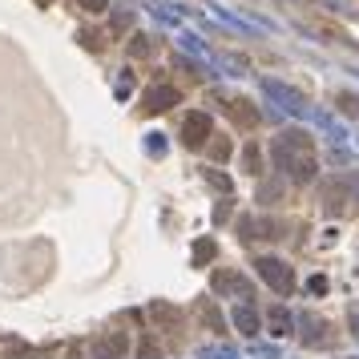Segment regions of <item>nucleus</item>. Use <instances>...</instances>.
<instances>
[{
  "mask_svg": "<svg viewBox=\"0 0 359 359\" xmlns=\"http://www.w3.org/2000/svg\"><path fill=\"white\" fill-rule=\"evenodd\" d=\"M270 158L279 162V166L287 169L295 182H311L315 178V158H311V138L307 134H299V129H291L283 134L275 149H270Z\"/></svg>",
  "mask_w": 359,
  "mask_h": 359,
  "instance_id": "obj_1",
  "label": "nucleus"
},
{
  "mask_svg": "<svg viewBox=\"0 0 359 359\" xmlns=\"http://www.w3.org/2000/svg\"><path fill=\"white\" fill-rule=\"evenodd\" d=\"M259 279H263L270 291H279V295H291L295 291V270H291L283 259H259Z\"/></svg>",
  "mask_w": 359,
  "mask_h": 359,
  "instance_id": "obj_2",
  "label": "nucleus"
},
{
  "mask_svg": "<svg viewBox=\"0 0 359 359\" xmlns=\"http://www.w3.org/2000/svg\"><path fill=\"white\" fill-rule=\"evenodd\" d=\"M169 105H178V89H169V85H154V89L142 97L145 113H162V109H169Z\"/></svg>",
  "mask_w": 359,
  "mask_h": 359,
  "instance_id": "obj_3",
  "label": "nucleus"
},
{
  "mask_svg": "<svg viewBox=\"0 0 359 359\" xmlns=\"http://www.w3.org/2000/svg\"><path fill=\"white\" fill-rule=\"evenodd\" d=\"M129 351V339L121 335V331H113V335H101L93 343V359H121Z\"/></svg>",
  "mask_w": 359,
  "mask_h": 359,
  "instance_id": "obj_4",
  "label": "nucleus"
},
{
  "mask_svg": "<svg viewBox=\"0 0 359 359\" xmlns=\"http://www.w3.org/2000/svg\"><path fill=\"white\" fill-rule=\"evenodd\" d=\"M182 138H186V145H202L210 138V118L206 113H190L186 125H182Z\"/></svg>",
  "mask_w": 359,
  "mask_h": 359,
  "instance_id": "obj_5",
  "label": "nucleus"
},
{
  "mask_svg": "<svg viewBox=\"0 0 359 359\" xmlns=\"http://www.w3.org/2000/svg\"><path fill=\"white\" fill-rule=\"evenodd\" d=\"M234 327H239V335H259V315L250 307H234Z\"/></svg>",
  "mask_w": 359,
  "mask_h": 359,
  "instance_id": "obj_6",
  "label": "nucleus"
},
{
  "mask_svg": "<svg viewBox=\"0 0 359 359\" xmlns=\"http://www.w3.org/2000/svg\"><path fill=\"white\" fill-rule=\"evenodd\" d=\"M266 327H270V335H291V315L283 311V307H275V311L266 315Z\"/></svg>",
  "mask_w": 359,
  "mask_h": 359,
  "instance_id": "obj_7",
  "label": "nucleus"
},
{
  "mask_svg": "<svg viewBox=\"0 0 359 359\" xmlns=\"http://www.w3.org/2000/svg\"><path fill=\"white\" fill-rule=\"evenodd\" d=\"M230 113H234L242 125H255V121H259V113L250 109V101H234V105H230Z\"/></svg>",
  "mask_w": 359,
  "mask_h": 359,
  "instance_id": "obj_8",
  "label": "nucleus"
},
{
  "mask_svg": "<svg viewBox=\"0 0 359 359\" xmlns=\"http://www.w3.org/2000/svg\"><path fill=\"white\" fill-rule=\"evenodd\" d=\"M242 162H246V169H250V174H259V169H263V158H259V145H255V142L242 149Z\"/></svg>",
  "mask_w": 359,
  "mask_h": 359,
  "instance_id": "obj_9",
  "label": "nucleus"
},
{
  "mask_svg": "<svg viewBox=\"0 0 359 359\" xmlns=\"http://www.w3.org/2000/svg\"><path fill=\"white\" fill-rule=\"evenodd\" d=\"M206 182H210L214 190H230V178H226V174H218V169H206Z\"/></svg>",
  "mask_w": 359,
  "mask_h": 359,
  "instance_id": "obj_10",
  "label": "nucleus"
},
{
  "mask_svg": "<svg viewBox=\"0 0 359 359\" xmlns=\"http://www.w3.org/2000/svg\"><path fill=\"white\" fill-rule=\"evenodd\" d=\"M138 356H142V359H158L162 351H158V343H154V339H145L142 347H138Z\"/></svg>",
  "mask_w": 359,
  "mask_h": 359,
  "instance_id": "obj_11",
  "label": "nucleus"
},
{
  "mask_svg": "<svg viewBox=\"0 0 359 359\" xmlns=\"http://www.w3.org/2000/svg\"><path fill=\"white\" fill-rule=\"evenodd\" d=\"M77 4H81L85 12H105V8H109V0H77Z\"/></svg>",
  "mask_w": 359,
  "mask_h": 359,
  "instance_id": "obj_12",
  "label": "nucleus"
},
{
  "mask_svg": "<svg viewBox=\"0 0 359 359\" xmlns=\"http://www.w3.org/2000/svg\"><path fill=\"white\" fill-rule=\"evenodd\" d=\"M210 255H214V242L206 239V242H198V246H194V259H210Z\"/></svg>",
  "mask_w": 359,
  "mask_h": 359,
  "instance_id": "obj_13",
  "label": "nucleus"
},
{
  "mask_svg": "<svg viewBox=\"0 0 359 359\" xmlns=\"http://www.w3.org/2000/svg\"><path fill=\"white\" fill-rule=\"evenodd\" d=\"M339 101H343V113H359V97L343 93V97H339Z\"/></svg>",
  "mask_w": 359,
  "mask_h": 359,
  "instance_id": "obj_14",
  "label": "nucleus"
}]
</instances>
